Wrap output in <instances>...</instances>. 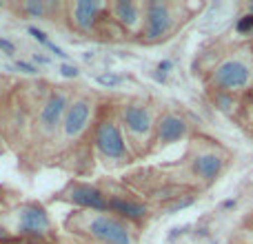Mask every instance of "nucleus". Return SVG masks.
<instances>
[{
  "label": "nucleus",
  "instance_id": "7ed1b4c3",
  "mask_svg": "<svg viewBox=\"0 0 253 244\" xmlns=\"http://www.w3.org/2000/svg\"><path fill=\"white\" fill-rule=\"evenodd\" d=\"M233 160H236V151L227 142L207 131L196 129L191 138L184 142L182 156L178 160L160 162V164L178 182L205 196L229 173Z\"/></svg>",
  "mask_w": 253,
  "mask_h": 244
},
{
  "label": "nucleus",
  "instance_id": "6ab92c4d",
  "mask_svg": "<svg viewBox=\"0 0 253 244\" xmlns=\"http://www.w3.org/2000/svg\"><path fill=\"white\" fill-rule=\"evenodd\" d=\"M13 82V76L0 74V156H7V135H4V111H7V93Z\"/></svg>",
  "mask_w": 253,
  "mask_h": 244
},
{
  "label": "nucleus",
  "instance_id": "f257e3e1",
  "mask_svg": "<svg viewBox=\"0 0 253 244\" xmlns=\"http://www.w3.org/2000/svg\"><path fill=\"white\" fill-rule=\"evenodd\" d=\"M102 96V89L76 84L44 169H58L69 178L80 180L96 175L98 162L93 156V122Z\"/></svg>",
  "mask_w": 253,
  "mask_h": 244
},
{
  "label": "nucleus",
  "instance_id": "f3484780",
  "mask_svg": "<svg viewBox=\"0 0 253 244\" xmlns=\"http://www.w3.org/2000/svg\"><path fill=\"white\" fill-rule=\"evenodd\" d=\"M107 4H109L114 20L133 40V36L140 29V22H142V0H107Z\"/></svg>",
  "mask_w": 253,
  "mask_h": 244
},
{
  "label": "nucleus",
  "instance_id": "2f4dec72",
  "mask_svg": "<svg viewBox=\"0 0 253 244\" xmlns=\"http://www.w3.org/2000/svg\"><path fill=\"white\" fill-rule=\"evenodd\" d=\"M231 244H245V242H238V240H231Z\"/></svg>",
  "mask_w": 253,
  "mask_h": 244
},
{
  "label": "nucleus",
  "instance_id": "2eb2a0df",
  "mask_svg": "<svg viewBox=\"0 0 253 244\" xmlns=\"http://www.w3.org/2000/svg\"><path fill=\"white\" fill-rule=\"evenodd\" d=\"M196 131L189 114L178 105H165L162 102L160 111H158L156 120V133H153V144H151V158L156 153L165 151V149L173 147V144L187 142L191 133Z\"/></svg>",
  "mask_w": 253,
  "mask_h": 244
},
{
  "label": "nucleus",
  "instance_id": "6e6552de",
  "mask_svg": "<svg viewBox=\"0 0 253 244\" xmlns=\"http://www.w3.org/2000/svg\"><path fill=\"white\" fill-rule=\"evenodd\" d=\"M49 78H25V76H13V82L7 93V111H4V135H7L9 153L20 156L27 147V140L31 133L36 111L40 107V100L44 96Z\"/></svg>",
  "mask_w": 253,
  "mask_h": 244
},
{
  "label": "nucleus",
  "instance_id": "9b49d317",
  "mask_svg": "<svg viewBox=\"0 0 253 244\" xmlns=\"http://www.w3.org/2000/svg\"><path fill=\"white\" fill-rule=\"evenodd\" d=\"M162 100H158L153 93H123L118 98V118L123 133L126 138L131 153L135 160L142 162L151 158L153 133H156L158 111Z\"/></svg>",
  "mask_w": 253,
  "mask_h": 244
},
{
  "label": "nucleus",
  "instance_id": "a211bd4d",
  "mask_svg": "<svg viewBox=\"0 0 253 244\" xmlns=\"http://www.w3.org/2000/svg\"><path fill=\"white\" fill-rule=\"evenodd\" d=\"M205 98L215 111L227 116L229 120L238 122V118H240V107H242V96H231V93H220V91H205Z\"/></svg>",
  "mask_w": 253,
  "mask_h": 244
},
{
  "label": "nucleus",
  "instance_id": "423d86ee",
  "mask_svg": "<svg viewBox=\"0 0 253 244\" xmlns=\"http://www.w3.org/2000/svg\"><path fill=\"white\" fill-rule=\"evenodd\" d=\"M205 9V2L189 0H142V22L131 42L138 47H160L175 40Z\"/></svg>",
  "mask_w": 253,
  "mask_h": 244
},
{
  "label": "nucleus",
  "instance_id": "b1692460",
  "mask_svg": "<svg viewBox=\"0 0 253 244\" xmlns=\"http://www.w3.org/2000/svg\"><path fill=\"white\" fill-rule=\"evenodd\" d=\"M60 74H62V78H69V82L80 78V69L76 65H69V62H62L60 65Z\"/></svg>",
  "mask_w": 253,
  "mask_h": 244
},
{
  "label": "nucleus",
  "instance_id": "dca6fc26",
  "mask_svg": "<svg viewBox=\"0 0 253 244\" xmlns=\"http://www.w3.org/2000/svg\"><path fill=\"white\" fill-rule=\"evenodd\" d=\"M4 9L22 20H49L60 27L62 2L58 0H16V2L4 4Z\"/></svg>",
  "mask_w": 253,
  "mask_h": 244
},
{
  "label": "nucleus",
  "instance_id": "0eeeda50",
  "mask_svg": "<svg viewBox=\"0 0 253 244\" xmlns=\"http://www.w3.org/2000/svg\"><path fill=\"white\" fill-rule=\"evenodd\" d=\"M118 98L120 91H105L93 122V156L98 166L107 173H125L138 164L120 126Z\"/></svg>",
  "mask_w": 253,
  "mask_h": 244
},
{
  "label": "nucleus",
  "instance_id": "a878e982",
  "mask_svg": "<svg viewBox=\"0 0 253 244\" xmlns=\"http://www.w3.org/2000/svg\"><path fill=\"white\" fill-rule=\"evenodd\" d=\"M27 31H29V34L34 36V38L38 40L40 44H44V47H49V44H51V40L47 38V34H44L42 29H38V27H27Z\"/></svg>",
  "mask_w": 253,
  "mask_h": 244
},
{
  "label": "nucleus",
  "instance_id": "393cba45",
  "mask_svg": "<svg viewBox=\"0 0 253 244\" xmlns=\"http://www.w3.org/2000/svg\"><path fill=\"white\" fill-rule=\"evenodd\" d=\"M0 51H2L7 58H13V56H16L18 49H16V44H13L11 40L4 38V36H2V38H0Z\"/></svg>",
  "mask_w": 253,
  "mask_h": 244
},
{
  "label": "nucleus",
  "instance_id": "9d476101",
  "mask_svg": "<svg viewBox=\"0 0 253 244\" xmlns=\"http://www.w3.org/2000/svg\"><path fill=\"white\" fill-rule=\"evenodd\" d=\"M60 231L80 244H140L142 233L109 211L69 209L60 220Z\"/></svg>",
  "mask_w": 253,
  "mask_h": 244
},
{
  "label": "nucleus",
  "instance_id": "39448f33",
  "mask_svg": "<svg viewBox=\"0 0 253 244\" xmlns=\"http://www.w3.org/2000/svg\"><path fill=\"white\" fill-rule=\"evenodd\" d=\"M120 182L129 187L142 202H147L156 215H173L193 206L202 193L184 187L173 178L165 166L158 164H135L120 173Z\"/></svg>",
  "mask_w": 253,
  "mask_h": 244
},
{
  "label": "nucleus",
  "instance_id": "ddd939ff",
  "mask_svg": "<svg viewBox=\"0 0 253 244\" xmlns=\"http://www.w3.org/2000/svg\"><path fill=\"white\" fill-rule=\"evenodd\" d=\"M96 182L100 184L105 196H107V211H109V213L118 215L120 220H125L126 224L135 227L140 233L147 231L149 224H151L153 218H156L153 209L147 204V202L140 200V198L135 196L129 187H125L118 178L105 175V178H96Z\"/></svg>",
  "mask_w": 253,
  "mask_h": 244
},
{
  "label": "nucleus",
  "instance_id": "f8f14e48",
  "mask_svg": "<svg viewBox=\"0 0 253 244\" xmlns=\"http://www.w3.org/2000/svg\"><path fill=\"white\" fill-rule=\"evenodd\" d=\"M7 215L11 218L9 229L20 240H42L51 244L60 242L62 231L51 218L44 200H20Z\"/></svg>",
  "mask_w": 253,
  "mask_h": 244
},
{
  "label": "nucleus",
  "instance_id": "412c9836",
  "mask_svg": "<svg viewBox=\"0 0 253 244\" xmlns=\"http://www.w3.org/2000/svg\"><path fill=\"white\" fill-rule=\"evenodd\" d=\"M22 198L16 189H11L9 184H0V220H2L4 213L13 209V204H18Z\"/></svg>",
  "mask_w": 253,
  "mask_h": 244
},
{
  "label": "nucleus",
  "instance_id": "c756f323",
  "mask_svg": "<svg viewBox=\"0 0 253 244\" xmlns=\"http://www.w3.org/2000/svg\"><path fill=\"white\" fill-rule=\"evenodd\" d=\"M18 244H51V242H42V240H20Z\"/></svg>",
  "mask_w": 253,
  "mask_h": 244
},
{
  "label": "nucleus",
  "instance_id": "cd10ccee",
  "mask_svg": "<svg viewBox=\"0 0 253 244\" xmlns=\"http://www.w3.org/2000/svg\"><path fill=\"white\" fill-rule=\"evenodd\" d=\"M58 244H80V242H76V240H71V238H67L65 233H62V238H60V242Z\"/></svg>",
  "mask_w": 253,
  "mask_h": 244
},
{
  "label": "nucleus",
  "instance_id": "f03ea898",
  "mask_svg": "<svg viewBox=\"0 0 253 244\" xmlns=\"http://www.w3.org/2000/svg\"><path fill=\"white\" fill-rule=\"evenodd\" d=\"M202 91L247 96L253 89V56L245 38L220 36L207 40L193 62Z\"/></svg>",
  "mask_w": 253,
  "mask_h": 244
},
{
  "label": "nucleus",
  "instance_id": "c85d7f7f",
  "mask_svg": "<svg viewBox=\"0 0 253 244\" xmlns=\"http://www.w3.org/2000/svg\"><path fill=\"white\" fill-rule=\"evenodd\" d=\"M240 222H247V224H253V209H251V211H249V213H247V215H245V218H242V220H240Z\"/></svg>",
  "mask_w": 253,
  "mask_h": 244
},
{
  "label": "nucleus",
  "instance_id": "4be33fe9",
  "mask_svg": "<svg viewBox=\"0 0 253 244\" xmlns=\"http://www.w3.org/2000/svg\"><path fill=\"white\" fill-rule=\"evenodd\" d=\"M231 240L245 242V244H253V224L240 222V224H238V229L233 231V238H231Z\"/></svg>",
  "mask_w": 253,
  "mask_h": 244
},
{
  "label": "nucleus",
  "instance_id": "bb28decb",
  "mask_svg": "<svg viewBox=\"0 0 253 244\" xmlns=\"http://www.w3.org/2000/svg\"><path fill=\"white\" fill-rule=\"evenodd\" d=\"M238 13L240 16H247L253 20V0H242L240 4H238Z\"/></svg>",
  "mask_w": 253,
  "mask_h": 244
},
{
  "label": "nucleus",
  "instance_id": "4468645a",
  "mask_svg": "<svg viewBox=\"0 0 253 244\" xmlns=\"http://www.w3.org/2000/svg\"><path fill=\"white\" fill-rule=\"evenodd\" d=\"M44 204H62L78 211H107V196L96 180L67 178L62 182V187H58L44 200Z\"/></svg>",
  "mask_w": 253,
  "mask_h": 244
},
{
  "label": "nucleus",
  "instance_id": "20e7f679",
  "mask_svg": "<svg viewBox=\"0 0 253 244\" xmlns=\"http://www.w3.org/2000/svg\"><path fill=\"white\" fill-rule=\"evenodd\" d=\"M76 91V84L69 80H49L44 96L40 100V107L36 111L31 133L27 140V147L16 158L18 171L25 178H34L38 171L47 166V158L53 149V142L58 138L65 111L71 102V96Z\"/></svg>",
  "mask_w": 253,
  "mask_h": 244
},
{
  "label": "nucleus",
  "instance_id": "5701e85b",
  "mask_svg": "<svg viewBox=\"0 0 253 244\" xmlns=\"http://www.w3.org/2000/svg\"><path fill=\"white\" fill-rule=\"evenodd\" d=\"M18 242H20V238L9 229V224L4 220H0V244H18Z\"/></svg>",
  "mask_w": 253,
  "mask_h": 244
},
{
  "label": "nucleus",
  "instance_id": "1a4fd4ad",
  "mask_svg": "<svg viewBox=\"0 0 253 244\" xmlns=\"http://www.w3.org/2000/svg\"><path fill=\"white\" fill-rule=\"evenodd\" d=\"M60 29L100 44L131 42V36L114 20L107 0H65Z\"/></svg>",
  "mask_w": 253,
  "mask_h": 244
},
{
  "label": "nucleus",
  "instance_id": "aec40b11",
  "mask_svg": "<svg viewBox=\"0 0 253 244\" xmlns=\"http://www.w3.org/2000/svg\"><path fill=\"white\" fill-rule=\"evenodd\" d=\"M249 138H253V89L247 96H242V107H240V118L236 122Z\"/></svg>",
  "mask_w": 253,
  "mask_h": 244
},
{
  "label": "nucleus",
  "instance_id": "7c9ffc66",
  "mask_svg": "<svg viewBox=\"0 0 253 244\" xmlns=\"http://www.w3.org/2000/svg\"><path fill=\"white\" fill-rule=\"evenodd\" d=\"M247 44H249V49H251V56H253V36H249V38H247Z\"/></svg>",
  "mask_w": 253,
  "mask_h": 244
}]
</instances>
